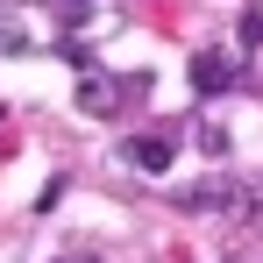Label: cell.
<instances>
[{"mask_svg": "<svg viewBox=\"0 0 263 263\" xmlns=\"http://www.w3.org/2000/svg\"><path fill=\"white\" fill-rule=\"evenodd\" d=\"M235 79H242V64H235L228 50H199V57H192V92H199V100L235 92Z\"/></svg>", "mask_w": 263, "mask_h": 263, "instance_id": "1", "label": "cell"}, {"mask_svg": "<svg viewBox=\"0 0 263 263\" xmlns=\"http://www.w3.org/2000/svg\"><path fill=\"white\" fill-rule=\"evenodd\" d=\"M128 92H135V86L114 79V71H79V114H114Z\"/></svg>", "mask_w": 263, "mask_h": 263, "instance_id": "2", "label": "cell"}, {"mask_svg": "<svg viewBox=\"0 0 263 263\" xmlns=\"http://www.w3.org/2000/svg\"><path fill=\"white\" fill-rule=\"evenodd\" d=\"M171 157H178V142L171 135H128V149H121V164H135V171H171Z\"/></svg>", "mask_w": 263, "mask_h": 263, "instance_id": "3", "label": "cell"}, {"mask_svg": "<svg viewBox=\"0 0 263 263\" xmlns=\"http://www.w3.org/2000/svg\"><path fill=\"white\" fill-rule=\"evenodd\" d=\"M242 43L263 50V7H242Z\"/></svg>", "mask_w": 263, "mask_h": 263, "instance_id": "4", "label": "cell"}, {"mask_svg": "<svg viewBox=\"0 0 263 263\" xmlns=\"http://www.w3.org/2000/svg\"><path fill=\"white\" fill-rule=\"evenodd\" d=\"M57 7H92V0H57Z\"/></svg>", "mask_w": 263, "mask_h": 263, "instance_id": "5", "label": "cell"}]
</instances>
